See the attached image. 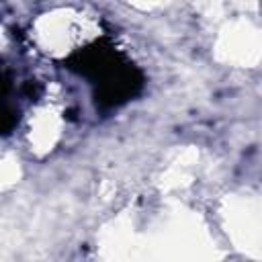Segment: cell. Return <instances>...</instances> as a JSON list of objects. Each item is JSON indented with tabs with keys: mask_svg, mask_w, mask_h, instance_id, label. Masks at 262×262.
<instances>
[{
	"mask_svg": "<svg viewBox=\"0 0 262 262\" xmlns=\"http://www.w3.org/2000/svg\"><path fill=\"white\" fill-rule=\"evenodd\" d=\"M63 63L90 86L92 100L102 113L127 104L145 86L143 72L108 39L82 43L66 55Z\"/></svg>",
	"mask_w": 262,
	"mask_h": 262,
	"instance_id": "obj_1",
	"label": "cell"
}]
</instances>
